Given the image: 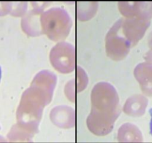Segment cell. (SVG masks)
Segmentation results:
<instances>
[{"label": "cell", "instance_id": "obj_1", "mask_svg": "<svg viewBox=\"0 0 152 143\" xmlns=\"http://www.w3.org/2000/svg\"><path fill=\"white\" fill-rule=\"evenodd\" d=\"M91 101L92 110L87 117V125L93 133L107 134L121 112L117 92L108 83H99L93 89Z\"/></svg>", "mask_w": 152, "mask_h": 143}, {"label": "cell", "instance_id": "obj_2", "mask_svg": "<svg viewBox=\"0 0 152 143\" xmlns=\"http://www.w3.org/2000/svg\"><path fill=\"white\" fill-rule=\"evenodd\" d=\"M132 46L122 30L121 20L110 28L106 37L107 55L112 59L119 61L125 58Z\"/></svg>", "mask_w": 152, "mask_h": 143}, {"label": "cell", "instance_id": "obj_3", "mask_svg": "<svg viewBox=\"0 0 152 143\" xmlns=\"http://www.w3.org/2000/svg\"><path fill=\"white\" fill-rule=\"evenodd\" d=\"M121 23L122 32L132 46H134L143 37L150 26L151 20L132 17L121 19Z\"/></svg>", "mask_w": 152, "mask_h": 143}, {"label": "cell", "instance_id": "obj_4", "mask_svg": "<svg viewBox=\"0 0 152 143\" xmlns=\"http://www.w3.org/2000/svg\"><path fill=\"white\" fill-rule=\"evenodd\" d=\"M134 75L140 83L142 93L152 97V64L148 62L139 64L134 70Z\"/></svg>", "mask_w": 152, "mask_h": 143}, {"label": "cell", "instance_id": "obj_5", "mask_svg": "<svg viewBox=\"0 0 152 143\" xmlns=\"http://www.w3.org/2000/svg\"><path fill=\"white\" fill-rule=\"evenodd\" d=\"M126 7L122 11V14L127 18L145 19L151 20L152 18V2H127Z\"/></svg>", "mask_w": 152, "mask_h": 143}, {"label": "cell", "instance_id": "obj_6", "mask_svg": "<svg viewBox=\"0 0 152 143\" xmlns=\"http://www.w3.org/2000/svg\"><path fill=\"white\" fill-rule=\"evenodd\" d=\"M148 99L141 95H137L129 98L127 101V113L134 116H141L145 112Z\"/></svg>", "mask_w": 152, "mask_h": 143}, {"label": "cell", "instance_id": "obj_7", "mask_svg": "<svg viewBox=\"0 0 152 143\" xmlns=\"http://www.w3.org/2000/svg\"><path fill=\"white\" fill-rule=\"evenodd\" d=\"M148 46H149V49H150V52L147 54L146 60H147L148 62L152 64V32L149 34Z\"/></svg>", "mask_w": 152, "mask_h": 143}, {"label": "cell", "instance_id": "obj_8", "mask_svg": "<svg viewBox=\"0 0 152 143\" xmlns=\"http://www.w3.org/2000/svg\"><path fill=\"white\" fill-rule=\"evenodd\" d=\"M149 113H150L151 115V122H150V134H151L152 136V108L150 109L149 110Z\"/></svg>", "mask_w": 152, "mask_h": 143}, {"label": "cell", "instance_id": "obj_9", "mask_svg": "<svg viewBox=\"0 0 152 143\" xmlns=\"http://www.w3.org/2000/svg\"><path fill=\"white\" fill-rule=\"evenodd\" d=\"M1 76H2V70H1V68H0V80H1Z\"/></svg>", "mask_w": 152, "mask_h": 143}]
</instances>
